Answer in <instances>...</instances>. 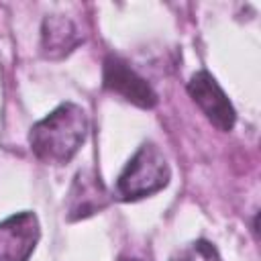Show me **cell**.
Returning a JSON list of instances; mask_svg holds the SVG:
<instances>
[{"mask_svg": "<svg viewBox=\"0 0 261 261\" xmlns=\"http://www.w3.org/2000/svg\"><path fill=\"white\" fill-rule=\"evenodd\" d=\"M108 204V192L100 177L92 171H80L73 179L67 198V218L80 220L94 212H100Z\"/></svg>", "mask_w": 261, "mask_h": 261, "instance_id": "7", "label": "cell"}, {"mask_svg": "<svg viewBox=\"0 0 261 261\" xmlns=\"http://www.w3.org/2000/svg\"><path fill=\"white\" fill-rule=\"evenodd\" d=\"M41 237L39 220L24 210L0 222V261H29Z\"/></svg>", "mask_w": 261, "mask_h": 261, "instance_id": "5", "label": "cell"}, {"mask_svg": "<svg viewBox=\"0 0 261 261\" xmlns=\"http://www.w3.org/2000/svg\"><path fill=\"white\" fill-rule=\"evenodd\" d=\"M169 261H222L216 247L204 239L192 241L171 255Z\"/></svg>", "mask_w": 261, "mask_h": 261, "instance_id": "8", "label": "cell"}, {"mask_svg": "<svg viewBox=\"0 0 261 261\" xmlns=\"http://www.w3.org/2000/svg\"><path fill=\"white\" fill-rule=\"evenodd\" d=\"M188 94L192 100L200 106V110L206 114V118L222 133L232 130L237 112L224 94V90L218 86V82L208 71H198L188 82Z\"/></svg>", "mask_w": 261, "mask_h": 261, "instance_id": "4", "label": "cell"}, {"mask_svg": "<svg viewBox=\"0 0 261 261\" xmlns=\"http://www.w3.org/2000/svg\"><path fill=\"white\" fill-rule=\"evenodd\" d=\"M104 88L122 100L139 106V108H153L157 104V94L151 84L141 77L126 59L118 55H108L104 61Z\"/></svg>", "mask_w": 261, "mask_h": 261, "instance_id": "3", "label": "cell"}, {"mask_svg": "<svg viewBox=\"0 0 261 261\" xmlns=\"http://www.w3.org/2000/svg\"><path fill=\"white\" fill-rule=\"evenodd\" d=\"M84 35L80 27L63 14H49L41 27V49L49 59L67 57L77 45H82Z\"/></svg>", "mask_w": 261, "mask_h": 261, "instance_id": "6", "label": "cell"}, {"mask_svg": "<svg viewBox=\"0 0 261 261\" xmlns=\"http://www.w3.org/2000/svg\"><path fill=\"white\" fill-rule=\"evenodd\" d=\"M88 135V116L82 106L65 102L29 133L31 151L37 159L51 165H63L73 159Z\"/></svg>", "mask_w": 261, "mask_h": 261, "instance_id": "1", "label": "cell"}, {"mask_svg": "<svg viewBox=\"0 0 261 261\" xmlns=\"http://www.w3.org/2000/svg\"><path fill=\"white\" fill-rule=\"evenodd\" d=\"M169 165L165 155L153 145L145 143L128 159L116 179V196L122 202H135L157 194L169 184Z\"/></svg>", "mask_w": 261, "mask_h": 261, "instance_id": "2", "label": "cell"}, {"mask_svg": "<svg viewBox=\"0 0 261 261\" xmlns=\"http://www.w3.org/2000/svg\"><path fill=\"white\" fill-rule=\"evenodd\" d=\"M126 261H139V259H126Z\"/></svg>", "mask_w": 261, "mask_h": 261, "instance_id": "9", "label": "cell"}]
</instances>
